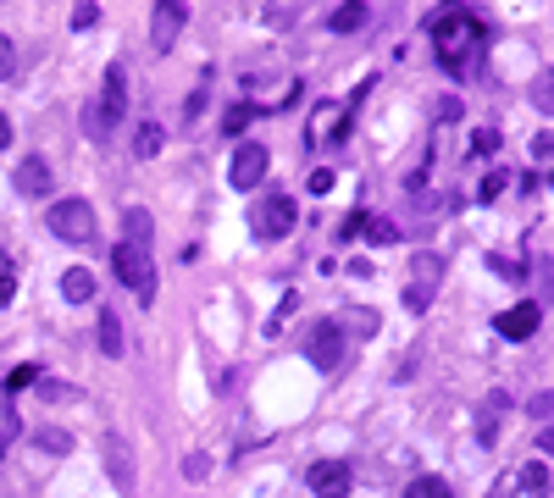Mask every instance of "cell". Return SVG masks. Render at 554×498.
<instances>
[{
	"instance_id": "52a82bcc",
	"label": "cell",
	"mask_w": 554,
	"mask_h": 498,
	"mask_svg": "<svg viewBox=\"0 0 554 498\" xmlns=\"http://www.w3.org/2000/svg\"><path fill=\"white\" fill-rule=\"evenodd\" d=\"M266 172H272V155H266V144H239L228 161V183L233 189H261Z\"/></svg>"
},
{
	"instance_id": "836d02e7",
	"label": "cell",
	"mask_w": 554,
	"mask_h": 498,
	"mask_svg": "<svg viewBox=\"0 0 554 498\" xmlns=\"http://www.w3.org/2000/svg\"><path fill=\"white\" fill-rule=\"evenodd\" d=\"M12 299H17V277L0 272V305H12Z\"/></svg>"
},
{
	"instance_id": "9a60e30c",
	"label": "cell",
	"mask_w": 554,
	"mask_h": 498,
	"mask_svg": "<svg viewBox=\"0 0 554 498\" xmlns=\"http://www.w3.org/2000/svg\"><path fill=\"white\" fill-rule=\"evenodd\" d=\"M122 349H128V338H122V321H117V310H100V355L122 360Z\"/></svg>"
},
{
	"instance_id": "4fadbf2b",
	"label": "cell",
	"mask_w": 554,
	"mask_h": 498,
	"mask_svg": "<svg viewBox=\"0 0 554 498\" xmlns=\"http://www.w3.org/2000/svg\"><path fill=\"white\" fill-rule=\"evenodd\" d=\"M366 17H372V12H366V0H344V6L327 17V28H333V34H361Z\"/></svg>"
},
{
	"instance_id": "3957f363",
	"label": "cell",
	"mask_w": 554,
	"mask_h": 498,
	"mask_svg": "<svg viewBox=\"0 0 554 498\" xmlns=\"http://www.w3.org/2000/svg\"><path fill=\"white\" fill-rule=\"evenodd\" d=\"M294 222H300V211H294L289 194H261V200L250 205V233L266 238V244H272V238H289Z\"/></svg>"
},
{
	"instance_id": "603a6c76",
	"label": "cell",
	"mask_w": 554,
	"mask_h": 498,
	"mask_svg": "<svg viewBox=\"0 0 554 498\" xmlns=\"http://www.w3.org/2000/svg\"><path fill=\"white\" fill-rule=\"evenodd\" d=\"M39 449H50V454H67V449H73V432H56V427H45V432H39Z\"/></svg>"
},
{
	"instance_id": "5bb4252c",
	"label": "cell",
	"mask_w": 554,
	"mask_h": 498,
	"mask_svg": "<svg viewBox=\"0 0 554 498\" xmlns=\"http://www.w3.org/2000/svg\"><path fill=\"white\" fill-rule=\"evenodd\" d=\"M106 465H111V476H117L122 493H133V460H128V443L122 438H106Z\"/></svg>"
},
{
	"instance_id": "7a4b0ae2",
	"label": "cell",
	"mask_w": 554,
	"mask_h": 498,
	"mask_svg": "<svg viewBox=\"0 0 554 498\" xmlns=\"http://www.w3.org/2000/svg\"><path fill=\"white\" fill-rule=\"evenodd\" d=\"M111 272L122 277V288H128L139 305H156V255L139 244H117L111 249Z\"/></svg>"
},
{
	"instance_id": "f546056e",
	"label": "cell",
	"mask_w": 554,
	"mask_h": 498,
	"mask_svg": "<svg viewBox=\"0 0 554 498\" xmlns=\"http://www.w3.org/2000/svg\"><path fill=\"white\" fill-rule=\"evenodd\" d=\"M12 72H17V45L0 34V78H12Z\"/></svg>"
},
{
	"instance_id": "44dd1931",
	"label": "cell",
	"mask_w": 554,
	"mask_h": 498,
	"mask_svg": "<svg viewBox=\"0 0 554 498\" xmlns=\"http://www.w3.org/2000/svg\"><path fill=\"white\" fill-rule=\"evenodd\" d=\"M405 498H455V493H449V482H438V476H416V482L405 487Z\"/></svg>"
},
{
	"instance_id": "74e56055",
	"label": "cell",
	"mask_w": 554,
	"mask_h": 498,
	"mask_svg": "<svg viewBox=\"0 0 554 498\" xmlns=\"http://www.w3.org/2000/svg\"><path fill=\"white\" fill-rule=\"evenodd\" d=\"M0 272H12V261H6V249H0Z\"/></svg>"
},
{
	"instance_id": "ac0fdd59",
	"label": "cell",
	"mask_w": 554,
	"mask_h": 498,
	"mask_svg": "<svg viewBox=\"0 0 554 498\" xmlns=\"http://www.w3.org/2000/svg\"><path fill=\"white\" fill-rule=\"evenodd\" d=\"M521 487H527L532 498H549V460H527V465H521Z\"/></svg>"
},
{
	"instance_id": "9c48e42d",
	"label": "cell",
	"mask_w": 554,
	"mask_h": 498,
	"mask_svg": "<svg viewBox=\"0 0 554 498\" xmlns=\"http://www.w3.org/2000/svg\"><path fill=\"white\" fill-rule=\"evenodd\" d=\"M350 487H355V471L344 460H316L311 465V493L316 498H350Z\"/></svg>"
},
{
	"instance_id": "8fae6325",
	"label": "cell",
	"mask_w": 554,
	"mask_h": 498,
	"mask_svg": "<svg viewBox=\"0 0 554 498\" xmlns=\"http://www.w3.org/2000/svg\"><path fill=\"white\" fill-rule=\"evenodd\" d=\"M17 189L34 194V200H45V194L56 189V172H50L45 155H23V166H17Z\"/></svg>"
},
{
	"instance_id": "7c38bea8",
	"label": "cell",
	"mask_w": 554,
	"mask_h": 498,
	"mask_svg": "<svg viewBox=\"0 0 554 498\" xmlns=\"http://www.w3.org/2000/svg\"><path fill=\"white\" fill-rule=\"evenodd\" d=\"M61 299H67V305H89V299H95V272L67 266V272H61Z\"/></svg>"
},
{
	"instance_id": "4dcf8cb0",
	"label": "cell",
	"mask_w": 554,
	"mask_h": 498,
	"mask_svg": "<svg viewBox=\"0 0 554 498\" xmlns=\"http://www.w3.org/2000/svg\"><path fill=\"white\" fill-rule=\"evenodd\" d=\"M471 150H477V155H488V150H499V133H494V128H482V133H477V139H471Z\"/></svg>"
},
{
	"instance_id": "4316f807",
	"label": "cell",
	"mask_w": 554,
	"mask_h": 498,
	"mask_svg": "<svg viewBox=\"0 0 554 498\" xmlns=\"http://www.w3.org/2000/svg\"><path fill=\"white\" fill-rule=\"evenodd\" d=\"M405 305H410V310H427V305H433V288H427V283H410V288H405Z\"/></svg>"
},
{
	"instance_id": "ffe728a7",
	"label": "cell",
	"mask_w": 554,
	"mask_h": 498,
	"mask_svg": "<svg viewBox=\"0 0 554 498\" xmlns=\"http://www.w3.org/2000/svg\"><path fill=\"white\" fill-rule=\"evenodd\" d=\"M255 117H261V111H255L250 100H239V106H228V117H222V133H244Z\"/></svg>"
},
{
	"instance_id": "1f68e13d",
	"label": "cell",
	"mask_w": 554,
	"mask_h": 498,
	"mask_svg": "<svg viewBox=\"0 0 554 498\" xmlns=\"http://www.w3.org/2000/svg\"><path fill=\"white\" fill-rule=\"evenodd\" d=\"M327 189H333V172H327V166H316V172H311V194H327Z\"/></svg>"
},
{
	"instance_id": "8d00e7d4",
	"label": "cell",
	"mask_w": 554,
	"mask_h": 498,
	"mask_svg": "<svg viewBox=\"0 0 554 498\" xmlns=\"http://www.w3.org/2000/svg\"><path fill=\"white\" fill-rule=\"evenodd\" d=\"M12 144V117H0V150Z\"/></svg>"
},
{
	"instance_id": "d590c367",
	"label": "cell",
	"mask_w": 554,
	"mask_h": 498,
	"mask_svg": "<svg viewBox=\"0 0 554 498\" xmlns=\"http://www.w3.org/2000/svg\"><path fill=\"white\" fill-rule=\"evenodd\" d=\"M488 498H516V482H510V476H505V482H494V493H488Z\"/></svg>"
},
{
	"instance_id": "cb8c5ba5",
	"label": "cell",
	"mask_w": 554,
	"mask_h": 498,
	"mask_svg": "<svg viewBox=\"0 0 554 498\" xmlns=\"http://www.w3.org/2000/svg\"><path fill=\"white\" fill-rule=\"evenodd\" d=\"M510 189V172L505 166H499V172H488V178H482V200H499V194Z\"/></svg>"
},
{
	"instance_id": "e575fe53",
	"label": "cell",
	"mask_w": 554,
	"mask_h": 498,
	"mask_svg": "<svg viewBox=\"0 0 554 498\" xmlns=\"http://www.w3.org/2000/svg\"><path fill=\"white\" fill-rule=\"evenodd\" d=\"M532 100H538V106L549 111V100H554V95H549V78H538V83H532Z\"/></svg>"
},
{
	"instance_id": "f35d334b",
	"label": "cell",
	"mask_w": 554,
	"mask_h": 498,
	"mask_svg": "<svg viewBox=\"0 0 554 498\" xmlns=\"http://www.w3.org/2000/svg\"><path fill=\"white\" fill-rule=\"evenodd\" d=\"M0 460H6V438H0Z\"/></svg>"
},
{
	"instance_id": "30bf717a",
	"label": "cell",
	"mask_w": 554,
	"mask_h": 498,
	"mask_svg": "<svg viewBox=\"0 0 554 498\" xmlns=\"http://www.w3.org/2000/svg\"><path fill=\"white\" fill-rule=\"evenodd\" d=\"M543 310L532 305V299H521V305H510L505 316H499V338H510V344H527L532 332H538Z\"/></svg>"
},
{
	"instance_id": "5b68a950",
	"label": "cell",
	"mask_w": 554,
	"mask_h": 498,
	"mask_svg": "<svg viewBox=\"0 0 554 498\" xmlns=\"http://www.w3.org/2000/svg\"><path fill=\"white\" fill-rule=\"evenodd\" d=\"M122 117H128V72H122V67H106V89H100V106H95V122H89V133L117 128Z\"/></svg>"
},
{
	"instance_id": "6da1fadb",
	"label": "cell",
	"mask_w": 554,
	"mask_h": 498,
	"mask_svg": "<svg viewBox=\"0 0 554 498\" xmlns=\"http://www.w3.org/2000/svg\"><path fill=\"white\" fill-rule=\"evenodd\" d=\"M427 34H433V56H438V67H444V72H455V78H466V61H471V50L482 45V28H477V17H471V12H460L455 0H444Z\"/></svg>"
},
{
	"instance_id": "f1b7e54d",
	"label": "cell",
	"mask_w": 554,
	"mask_h": 498,
	"mask_svg": "<svg viewBox=\"0 0 554 498\" xmlns=\"http://www.w3.org/2000/svg\"><path fill=\"white\" fill-rule=\"evenodd\" d=\"M183 476H189V482H205V476H211V460H205V454H189V460H183Z\"/></svg>"
},
{
	"instance_id": "2e32d148",
	"label": "cell",
	"mask_w": 554,
	"mask_h": 498,
	"mask_svg": "<svg viewBox=\"0 0 554 498\" xmlns=\"http://www.w3.org/2000/svg\"><path fill=\"white\" fill-rule=\"evenodd\" d=\"M505 393H488V404H482V415H477V443H494L499 438V415H505Z\"/></svg>"
},
{
	"instance_id": "83f0119b",
	"label": "cell",
	"mask_w": 554,
	"mask_h": 498,
	"mask_svg": "<svg viewBox=\"0 0 554 498\" xmlns=\"http://www.w3.org/2000/svg\"><path fill=\"white\" fill-rule=\"evenodd\" d=\"M338 327H355V332H377V316H372V310H350V316L338 321Z\"/></svg>"
},
{
	"instance_id": "8992f818",
	"label": "cell",
	"mask_w": 554,
	"mask_h": 498,
	"mask_svg": "<svg viewBox=\"0 0 554 498\" xmlns=\"http://www.w3.org/2000/svg\"><path fill=\"white\" fill-rule=\"evenodd\" d=\"M183 23H189V6H183V0H156V12H150V50L167 56V50L178 45Z\"/></svg>"
},
{
	"instance_id": "e0dca14e",
	"label": "cell",
	"mask_w": 554,
	"mask_h": 498,
	"mask_svg": "<svg viewBox=\"0 0 554 498\" xmlns=\"http://www.w3.org/2000/svg\"><path fill=\"white\" fill-rule=\"evenodd\" d=\"M161 144H167V133H161L156 122H145V128L133 133V161H156V155H161Z\"/></svg>"
},
{
	"instance_id": "d6a6232c",
	"label": "cell",
	"mask_w": 554,
	"mask_h": 498,
	"mask_svg": "<svg viewBox=\"0 0 554 498\" xmlns=\"http://www.w3.org/2000/svg\"><path fill=\"white\" fill-rule=\"evenodd\" d=\"M532 155H538V161H549V155H554V133H538V139H532Z\"/></svg>"
},
{
	"instance_id": "ba28073f",
	"label": "cell",
	"mask_w": 554,
	"mask_h": 498,
	"mask_svg": "<svg viewBox=\"0 0 554 498\" xmlns=\"http://www.w3.org/2000/svg\"><path fill=\"white\" fill-rule=\"evenodd\" d=\"M311 366L316 371L344 366V327H338V321H316L311 327Z\"/></svg>"
},
{
	"instance_id": "d4e9b609",
	"label": "cell",
	"mask_w": 554,
	"mask_h": 498,
	"mask_svg": "<svg viewBox=\"0 0 554 498\" xmlns=\"http://www.w3.org/2000/svg\"><path fill=\"white\" fill-rule=\"evenodd\" d=\"M34 382H39V366H12L6 388H12V393H23V388H34Z\"/></svg>"
},
{
	"instance_id": "277c9868",
	"label": "cell",
	"mask_w": 554,
	"mask_h": 498,
	"mask_svg": "<svg viewBox=\"0 0 554 498\" xmlns=\"http://www.w3.org/2000/svg\"><path fill=\"white\" fill-rule=\"evenodd\" d=\"M50 233L67 238V244H89V238L100 233L89 200H61V205H50Z\"/></svg>"
},
{
	"instance_id": "d6986e66",
	"label": "cell",
	"mask_w": 554,
	"mask_h": 498,
	"mask_svg": "<svg viewBox=\"0 0 554 498\" xmlns=\"http://www.w3.org/2000/svg\"><path fill=\"white\" fill-rule=\"evenodd\" d=\"M122 227H128V244L150 249V216L139 211V205H128V211H122Z\"/></svg>"
},
{
	"instance_id": "7402d4cb",
	"label": "cell",
	"mask_w": 554,
	"mask_h": 498,
	"mask_svg": "<svg viewBox=\"0 0 554 498\" xmlns=\"http://www.w3.org/2000/svg\"><path fill=\"white\" fill-rule=\"evenodd\" d=\"M361 227H366V238H372V249L377 244H394V238H399V227L383 222V216H372V222H361Z\"/></svg>"
},
{
	"instance_id": "484cf974",
	"label": "cell",
	"mask_w": 554,
	"mask_h": 498,
	"mask_svg": "<svg viewBox=\"0 0 554 498\" xmlns=\"http://www.w3.org/2000/svg\"><path fill=\"white\" fill-rule=\"evenodd\" d=\"M100 23V6H95V0H78V12H73V28H78V34H84V28H95Z\"/></svg>"
}]
</instances>
